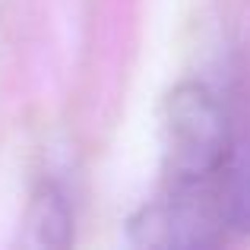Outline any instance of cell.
<instances>
[{"label": "cell", "mask_w": 250, "mask_h": 250, "mask_svg": "<svg viewBox=\"0 0 250 250\" xmlns=\"http://www.w3.org/2000/svg\"><path fill=\"white\" fill-rule=\"evenodd\" d=\"M162 187H200L222 181L234 149L225 102L206 83H181L162 104Z\"/></svg>", "instance_id": "1"}, {"label": "cell", "mask_w": 250, "mask_h": 250, "mask_svg": "<svg viewBox=\"0 0 250 250\" xmlns=\"http://www.w3.org/2000/svg\"><path fill=\"white\" fill-rule=\"evenodd\" d=\"M228 234L222 209V181L200 187H162L155 200L127 222V241L152 250L212 247Z\"/></svg>", "instance_id": "2"}, {"label": "cell", "mask_w": 250, "mask_h": 250, "mask_svg": "<svg viewBox=\"0 0 250 250\" xmlns=\"http://www.w3.org/2000/svg\"><path fill=\"white\" fill-rule=\"evenodd\" d=\"M19 244L25 247H67L73 244V206L61 184L42 181L32 193L29 206L22 215V238Z\"/></svg>", "instance_id": "3"}, {"label": "cell", "mask_w": 250, "mask_h": 250, "mask_svg": "<svg viewBox=\"0 0 250 250\" xmlns=\"http://www.w3.org/2000/svg\"><path fill=\"white\" fill-rule=\"evenodd\" d=\"M222 209L228 234H250V140H234L222 171Z\"/></svg>", "instance_id": "4"}]
</instances>
